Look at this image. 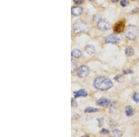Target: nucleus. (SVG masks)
I'll use <instances>...</instances> for the list:
<instances>
[{
	"label": "nucleus",
	"instance_id": "f257e3e1",
	"mask_svg": "<svg viewBox=\"0 0 139 137\" xmlns=\"http://www.w3.org/2000/svg\"><path fill=\"white\" fill-rule=\"evenodd\" d=\"M93 84L96 89L102 91L109 90L113 86V83L111 80L103 76L96 77L94 80Z\"/></svg>",
	"mask_w": 139,
	"mask_h": 137
},
{
	"label": "nucleus",
	"instance_id": "f03ea898",
	"mask_svg": "<svg viewBox=\"0 0 139 137\" xmlns=\"http://www.w3.org/2000/svg\"><path fill=\"white\" fill-rule=\"evenodd\" d=\"M88 26L86 22L82 19H77L74 21L73 30L75 33L78 34L84 32L87 29Z\"/></svg>",
	"mask_w": 139,
	"mask_h": 137
},
{
	"label": "nucleus",
	"instance_id": "7ed1b4c3",
	"mask_svg": "<svg viewBox=\"0 0 139 137\" xmlns=\"http://www.w3.org/2000/svg\"><path fill=\"white\" fill-rule=\"evenodd\" d=\"M139 34L138 28L136 26H129L125 31V36L130 40H134L137 37Z\"/></svg>",
	"mask_w": 139,
	"mask_h": 137
},
{
	"label": "nucleus",
	"instance_id": "20e7f679",
	"mask_svg": "<svg viewBox=\"0 0 139 137\" xmlns=\"http://www.w3.org/2000/svg\"><path fill=\"white\" fill-rule=\"evenodd\" d=\"M96 104L103 107H108L115 105L116 102L114 100L108 99L105 97H101L96 101Z\"/></svg>",
	"mask_w": 139,
	"mask_h": 137
},
{
	"label": "nucleus",
	"instance_id": "39448f33",
	"mask_svg": "<svg viewBox=\"0 0 139 137\" xmlns=\"http://www.w3.org/2000/svg\"><path fill=\"white\" fill-rule=\"evenodd\" d=\"M90 73L89 67L85 65H82L79 67L77 71V75L80 78L86 77Z\"/></svg>",
	"mask_w": 139,
	"mask_h": 137
},
{
	"label": "nucleus",
	"instance_id": "423d86ee",
	"mask_svg": "<svg viewBox=\"0 0 139 137\" xmlns=\"http://www.w3.org/2000/svg\"><path fill=\"white\" fill-rule=\"evenodd\" d=\"M121 38L120 35L117 34H111L105 38V42L106 43L112 44H117Z\"/></svg>",
	"mask_w": 139,
	"mask_h": 137
},
{
	"label": "nucleus",
	"instance_id": "0eeeda50",
	"mask_svg": "<svg viewBox=\"0 0 139 137\" xmlns=\"http://www.w3.org/2000/svg\"><path fill=\"white\" fill-rule=\"evenodd\" d=\"M98 27L102 31H107L111 28V24L106 20H101L98 23Z\"/></svg>",
	"mask_w": 139,
	"mask_h": 137
},
{
	"label": "nucleus",
	"instance_id": "6e6552de",
	"mask_svg": "<svg viewBox=\"0 0 139 137\" xmlns=\"http://www.w3.org/2000/svg\"><path fill=\"white\" fill-rule=\"evenodd\" d=\"M125 28V23L124 21H120L118 22L114 26V31L116 33L122 32Z\"/></svg>",
	"mask_w": 139,
	"mask_h": 137
},
{
	"label": "nucleus",
	"instance_id": "1a4fd4ad",
	"mask_svg": "<svg viewBox=\"0 0 139 137\" xmlns=\"http://www.w3.org/2000/svg\"><path fill=\"white\" fill-rule=\"evenodd\" d=\"M74 96L75 98L82 97H86L88 96V93L85 90L81 89L77 91H74Z\"/></svg>",
	"mask_w": 139,
	"mask_h": 137
},
{
	"label": "nucleus",
	"instance_id": "9d476101",
	"mask_svg": "<svg viewBox=\"0 0 139 137\" xmlns=\"http://www.w3.org/2000/svg\"><path fill=\"white\" fill-rule=\"evenodd\" d=\"M83 12V8L80 7H74L72 9V13L76 16L80 15Z\"/></svg>",
	"mask_w": 139,
	"mask_h": 137
},
{
	"label": "nucleus",
	"instance_id": "9b49d317",
	"mask_svg": "<svg viewBox=\"0 0 139 137\" xmlns=\"http://www.w3.org/2000/svg\"><path fill=\"white\" fill-rule=\"evenodd\" d=\"M85 50L88 54L91 55L93 54L95 52V48L92 45H88L85 48Z\"/></svg>",
	"mask_w": 139,
	"mask_h": 137
},
{
	"label": "nucleus",
	"instance_id": "f8f14e48",
	"mask_svg": "<svg viewBox=\"0 0 139 137\" xmlns=\"http://www.w3.org/2000/svg\"><path fill=\"white\" fill-rule=\"evenodd\" d=\"M72 56L75 58H79L81 56V51L78 49H74L72 51Z\"/></svg>",
	"mask_w": 139,
	"mask_h": 137
},
{
	"label": "nucleus",
	"instance_id": "ddd939ff",
	"mask_svg": "<svg viewBox=\"0 0 139 137\" xmlns=\"http://www.w3.org/2000/svg\"><path fill=\"white\" fill-rule=\"evenodd\" d=\"M125 52L126 55L128 56H131L134 55V49L130 46L127 47L126 48Z\"/></svg>",
	"mask_w": 139,
	"mask_h": 137
},
{
	"label": "nucleus",
	"instance_id": "4468645a",
	"mask_svg": "<svg viewBox=\"0 0 139 137\" xmlns=\"http://www.w3.org/2000/svg\"><path fill=\"white\" fill-rule=\"evenodd\" d=\"M126 114L128 116H131L133 115V110L131 106L129 105L126 108Z\"/></svg>",
	"mask_w": 139,
	"mask_h": 137
},
{
	"label": "nucleus",
	"instance_id": "2eb2a0df",
	"mask_svg": "<svg viewBox=\"0 0 139 137\" xmlns=\"http://www.w3.org/2000/svg\"><path fill=\"white\" fill-rule=\"evenodd\" d=\"M113 136L115 137H120L122 136V132L118 129H115L112 131Z\"/></svg>",
	"mask_w": 139,
	"mask_h": 137
},
{
	"label": "nucleus",
	"instance_id": "dca6fc26",
	"mask_svg": "<svg viewBox=\"0 0 139 137\" xmlns=\"http://www.w3.org/2000/svg\"><path fill=\"white\" fill-rule=\"evenodd\" d=\"M99 110L98 109L94 108L92 107H88L85 110V113H93V112H96Z\"/></svg>",
	"mask_w": 139,
	"mask_h": 137
},
{
	"label": "nucleus",
	"instance_id": "f3484780",
	"mask_svg": "<svg viewBox=\"0 0 139 137\" xmlns=\"http://www.w3.org/2000/svg\"><path fill=\"white\" fill-rule=\"evenodd\" d=\"M77 66V62L73 59L72 60V72H74Z\"/></svg>",
	"mask_w": 139,
	"mask_h": 137
},
{
	"label": "nucleus",
	"instance_id": "a211bd4d",
	"mask_svg": "<svg viewBox=\"0 0 139 137\" xmlns=\"http://www.w3.org/2000/svg\"><path fill=\"white\" fill-rule=\"evenodd\" d=\"M133 100L136 102H139V93L137 92H134L133 95Z\"/></svg>",
	"mask_w": 139,
	"mask_h": 137
},
{
	"label": "nucleus",
	"instance_id": "6ab92c4d",
	"mask_svg": "<svg viewBox=\"0 0 139 137\" xmlns=\"http://www.w3.org/2000/svg\"><path fill=\"white\" fill-rule=\"evenodd\" d=\"M101 18H102V16L99 14H96V15L93 18V21L95 22H99L101 20Z\"/></svg>",
	"mask_w": 139,
	"mask_h": 137
},
{
	"label": "nucleus",
	"instance_id": "aec40b11",
	"mask_svg": "<svg viewBox=\"0 0 139 137\" xmlns=\"http://www.w3.org/2000/svg\"><path fill=\"white\" fill-rule=\"evenodd\" d=\"M120 5L123 7H125L129 5V2L126 0H121L120 2Z\"/></svg>",
	"mask_w": 139,
	"mask_h": 137
},
{
	"label": "nucleus",
	"instance_id": "412c9836",
	"mask_svg": "<svg viewBox=\"0 0 139 137\" xmlns=\"http://www.w3.org/2000/svg\"><path fill=\"white\" fill-rule=\"evenodd\" d=\"M114 79L115 80H117L118 82H121L122 81V80H123V77L121 75H116L115 78Z\"/></svg>",
	"mask_w": 139,
	"mask_h": 137
},
{
	"label": "nucleus",
	"instance_id": "4be33fe9",
	"mask_svg": "<svg viewBox=\"0 0 139 137\" xmlns=\"http://www.w3.org/2000/svg\"><path fill=\"white\" fill-rule=\"evenodd\" d=\"M101 133H102V134H103L104 135H107V134H109L110 133V131L106 129L103 128L101 131Z\"/></svg>",
	"mask_w": 139,
	"mask_h": 137
},
{
	"label": "nucleus",
	"instance_id": "5701e85b",
	"mask_svg": "<svg viewBox=\"0 0 139 137\" xmlns=\"http://www.w3.org/2000/svg\"><path fill=\"white\" fill-rule=\"evenodd\" d=\"M123 73L124 74H131L133 73L134 72L132 70L130 69H127V70H124L123 71Z\"/></svg>",
	"mask_w": 139,
	"mask_h": 137
},
{
	"label": "nucleus",
	"instance_id": "b1692460",
	"mask_svg": "<svg viewBox=\"0 0 139 137\" xmlns=\"http://www.w3.org/2000/svg\"><path fill=\"white\" fill-rule=\"evenodd\" d=\"M77 101L75 100L73 98L72 99V106L73 107H76L77 106Z\"/></svg>",
	"mask_w": 139,
	"mask_h": 137
},
{
	"label": "nucleus",
	"instance_id": "393cba45",
	"mask_svg": "<svg viewBox=\"0 0 139 137\" xmlns=\"http://www.w3.org/2000/svg\"><path fill=\"white\" fill-rule=\"evenodd\" d=\"M74 2L77 4H81L83 2V0H73Z\"/></svg>",
	"mask_w": 139,
	"mask_h": 137
},
{
	"label": "nucleus",
	"instance_id": "a878e982",
	"mask_svg": "<svg viewBox=\"0 0 139 137\" xmlns=\"http://www.w3.org/2000/svg\"><path fill=\"white\" fill-rule=\"evenodd\" d=\"M98 120L99 121V127L102 126V124H103V118H101L100 119H98Z\"/></svg>",
	"mask_w": 139,
	"mask_h": 137
},
{
	"label": "nucleus",
	"instance_id": "bb28decb",
	"mask_svg": "<svg viewBox=\"0 0 139 137\" xmlns=\"http://www.w3.org/2000/svg\"><path fill=\"white\" fill-rule=\"evenodd\" d=\"M119 0H111V1L112 2H114V3H115V2H118Z\"/></svg>",
	"mask_w": 139,
	"mask_h": 137
},
{
	"label": "nucleus",
	"instance_id": "cd10ccee",
	"mask_svg": "<svg viewBox=\"0 0 139 137\" xmlns=\"http://www.w3.org/2000/svg\"><path fill=\"white\" fill-rule=\"evenodd\" d=\"M90 1H94V0H89Z\"/></svg>",
	"mask_w": 139,
	"mask_h": 137
}]
</instances>
